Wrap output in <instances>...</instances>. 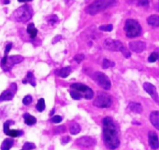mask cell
Returning a JSON list of instances; mask_svg holds the SVG:
<instances>
[{
    "mask_svg": "<svg viewBox=\"0 0 159 150\" xmlns=\"http://www.w3.org/2000/svg\"><path fill=\"white\" fill-rule=\"evenodd\" d=\"M36 148V146L34 144V143H26L23 146V150H32Z\"/></svg>",
    "mask_w": 159,
    "mask_h": 150,
    "instance_id": "836d02e7",
    "label": "cell"
},
{
    "mask_svg": "<svg viewBox=\"0 0 159 150\" xmlns=\"http://www.w3.org/2000/svg\"><path fill=\"white\" fill-rule=\"evenodd\" d=\"M129 107H130V109L131 110V111L134 112V113L141 114V112L143 111L142 106H141V104H139V103H134V102L130 103V104H129Z\"/></svg>",
    "mask_w": 159,
    "mask_h": 150,
    "instance_id": "9a60e30c",
    "label": "cell"
},
{
    "mask_svg": "<svg viewBox=\"0 0 159 150\" xmlns=\"http://www.w3.org/2000/svg\"><path fill=\"white\" fill-rule=\"evenodd\" d=\"M115 63L113 62H111V61L108 60V59H104L103 63H102V67L105 69H107L110 67H114Z\"/></svg>",
    "mask_w": 159,
    "mask_h": 150,
    "instance_id": "484cf974",
    "label": "cell"
},
{
    "mask_svg": "<svg viewBox=\"0 0 159 150\" xmlns=\"http://www.w3.org/2000/svg\"><path fill=\"white\" fill-rule=\"evenodd\" d=\"M12 43H9L7 45H6V49H5V56H8V54H9V52L10 51L11 48H12Z\"/></svg>",
    "mask_w": 159,
    "mask_h": 150,
    "instance_id": "ab89813d",
    "label": "cell"
},
{
    "mask_svg": "<svg viewBox=\"0 0 159 150\" xmlns=\"http://www.w3.org/2000/svg\"><path fill=\"white\" fill-rule=\"evenodd\" d=\"M156 9H157V10L159 11V3H158V4H157V6H156Z\"/></svg>",
    "mask_w": 159,
    "mask_h": 150,
    "instance_id": "c3c4849f",
    "label": "cell"
},
{
    "mask_svg": "<svg viewBox=\"0 0 159 150\" xmlns=\"http://www.w3.org/2000/svg\"><path fill=\"white\" fill-rule=\"evenodd\" d=\"M156 52L158 53V59H159V48H158V50H157V51H156Z\"/></svg>",
    "mask_w": 159,
    "mask_h": 150,
    "instance_id": "681fc988",
    "label": "cell"
},
{
    "mask_svg": "<svg viewBox=\"0 0 159 150\" xmlns=\"http://www.w3.org/2000/svg\"><path fill=\"white\" fill-rule=\"evenodd\" d=\"M127 2L140 6H148L149 5V0H127Z\"/></svg>",
    "mask_w": 159,
    "mask_h": 150,
    "instance_id": "603a6c76",
    "label": "cell"
},
{
    "mask_svg": "<svg viewBox=\"0 0 159 150\" xmlns=\"http://www.w3.org/2000/svg\"><path fill=\"white\" fill-rule=\"evenodd\" d=\"M8 62V56H4V57L2 59V66H4V65H6V63H7Z\"/></svg>",
    "mask_w": 159,
    "mask_h": 150,
    "instance_id": "b9f144b4",
    "label": "cell"
},
{
    "mask_svg": "<svg viewBox=\"0 0 159 150\" xmlns=\"http://www.w3.org/2000/svg\"><path fill=\"white\" fill-rule=\"evenodd\" d=\"M133 124H138V125H139V124H141L139 122H138V121H133Z\"/></svg>",
    "mask_w": 159,
    "mask_h": 150,
    "instance_id": "7dc6e473",
    "label": "cell"
},
{
    "mask_svg": "<svg viewBox=\"0 0 159 150\" xmlns=\"http://www.w3.org/2000/svg\"><path fill=\"white\" fill-rule=\"evenodd\" d=\"M93 96H94V92H93V90H92L91 88H89L86 92H85V98L86 100H91L93 99Z\"/></svg>",
    "mask_w": 159,
    "mask_h": 150,
    "instance_id": "4dcf8cb0",
    "label": "cell"
},
{
    "mask_svg": "<svg viewBox=\"0 0 159 150\" xmlns=\"http://www.w3.org/2000/svg\"><path fill=\"white\" fill-rule=\"evenodd\" d=\"M23 118L25 120V123H26L27 125H34V124H36L37 122V119H36L35 117L32 116L30 114L26 113L23 115Z\"/></svg>",
    "mask_w": 159,
    "mask_h": 150,
    "instance_id": "ac0fdd59",
    "label": "cell"
},
{
    "mask_svg": "<svg viewBox=\"0 0 159 150\" xmlns=\"http://www.w3.org/2000/svg\"><path fill=\"white\" fill-rule=\"evenodd\" d=\"M104 48L110 51H120L124 49V46L120 40H113V39L107 38L105 40L103 44Z\"/></svg>",
    "mask_w": 159,
    "mask_h": 150,
    "instance_id": "52a82bcc",
    "label": "cell"
},
{
    "mask_svg": "<svg viewBox=\"0 0 159 150\" xmlns=\"http://www.w3.org/2000/svg\"><path fill=\"white\" fill-rule=\"evenodd\" d=\"M71 141V138H70L69 136H65V137H63L61 139V143L62 144H67L68 143H69V142Z\"/></svg>",
    "mask_w": 159,
    "mask_h": 150,
    "instance_id": "60d3db41",
    "label": "cell"
},
{
    "mask_svg": "<svg viewBox=\"0 0 159 150\" xmlns=\"http://www.w3.org/2000/svg\"><path fill=\"white\" fill-rule=\"evenodd\" d=\"M70 132H71V135H78L79 132H81V127L78 123L76 122H72L70 125Z\"/></svg>",
    "mask_w": 159,
    "mask_h": 150,
    "instance_id": "44dd1931",
    "label": "cell"
},
{
    "mask_svg": "<svg viewBox=\"0 0 159 150\" xmlns=\"http://www.w3.org/2000/svg\"><path fill=\"white\" fill-rule=\"evenodd\" d=\"M113 26L112 24H107V25H102L99 26V30L102 31H107V32H110L113 30Z\"/></svg>",
    "mask_w": 159,
    "mask_h": 150,
    "instance_id": "83f0119b",
    "label": "cell"
},
{
    "mask_svg": "<svg viewBox=\"0 0 159 150\" xmlns=\"http://www.w3.org/2000/svg\"><path fill=\"white\" fill-rule=\"evenodd\" d=\"M148 142L152 149L156 150L159 148L158 137L155 132H150L148 133Z\"/></svg>",
    "mask_w": 159,
    "mask_h": 150,
    "instance_id": "7c38bea8",
    "label": "cell"
},
{
    "mask_svg": "<svg viewBox=\"0 0 159 150\" xmlns=\"http://www.w3.org/2000/svg\"><path fill=\"white\" fill-rule=\"evenodd\" d=\"M14 141L11 138H6L3 141V143H2L1 146V149L2 150H9L12 148V146H13Z\"/></svg>",
    "mask_w": 159,
    "mask_h": 150,
    "instance_id": "ffe728a7",
    "label": "cell"
},
{
    "mask_svg": "<svg viewBox=\"0 0 159 150\" xmlns=\"http://www.w3.org/2000/svg\"><path fill=\"white\" fill-rule=\"evenodd\" d=\"M48 21L49 23L54 25L58 22V18H57V16L56 15H51L50 16L49 18L48 19Z\"/></svg>",
    "mask_w": 159,
    "mask_h": 150,
    "instance_id": "1f68e13d",
    "label": "cell"
},
{
    "mask_svg": "<svg viewBox=\"0 0 159 150\" xmlns=\"http://www.w3.org/2000/svg\"><path fill=\"white\" fill-rule=\"evenodd\" d=\"M22 150H23V149H22Z\"/></svg>",
    "mask_w": 159,
    "mask_h": 150,
    "instance_id": "816d5d0a",
    "label": "cell"
},
{
    "mask_svg": "<svg viewBox=\"0 0 159 150\" xmlns=\"http://www.w3.org/2000/svg\"><path fill=\"white\" fill-rule=\"evenodd\" d=\"M121 53L124 54V56L126 58V59H129V58H130V56H131V54H130V51H129L127 48H126L125 47H124V49L121 51Z\"/></svg>",
    "mask_w": 159,
    "mask_h": 150,
    "instance_id": "f35d334b",
    "label": "cell"
},
{
    "mask_svg": "<svg viewBox=\"0 0 159 150\" xmlns=\"http://www.w3.org/2000/svg\"><path fill=\"white\" fill-rule=\"evenodd\" d=\"M66 132V128L65 126L61 125V126H58V127L55 128L54 129V132L56 134H61V133H64V132Z\"/></svg>",
    "mask_w": 159,
    "mask_h": 150,
    "instance_id": "d590c367",
    "label": "cell"
},
{
    "mask_svg": "<svg viewBox=\"0 0 159 150\" xmlns=\"http://www.w3.org/2000/svg\"><path fill=\"white\" fill-rule=\"evenodd\" d=\"M14 124V122L12 121H7L4 123V126H3L4 128H3V129H4V133L6 134V135L8 133V132H9V126H10L11 124Z\"/></svg>",
    "mask_w": 159,
    "mask_h": 150,
    "instance_id": "d6a6232c",
    "label": "cell"
},
{
    "mask_svg": "<svg viewBox=\"0 0 159 150\" xmlns=\"http://www.w3.org/2000/svg\"><path fill=\"white\" fill-rule=\"evenodd\" d=\"M31 102H32V96L30 95H27L23 99V104L24 105H29Z\"/></svg>",
    "mask_w": 159,
    "mask_h": 150,
    "instance_id": "74e56055",
    "label": "cell"
},
{
    "mask_svg": "<svg viewBox=\"0 0 159 150\" xmlns=\"http://www.w3.org/2000/svg\"><path fill=\"white\" fill-rule=\"evenodd\" d=\"M9 2H10L9 0H4V4H9Z\"/></svg>",
    "mask_w": 159,
    "mask_h": 150,
    "instance_id": "bcb514c9",
    "label": "cell"
},
{
    "mask_svg": "<svg viewBox=\"0 0 159 150\" xmlns=\"http://www.w3.org/2000/svg\"><path fill=\"white\" fill-rule=\"evenodd\" d=\"M45 107H46V106H45L44 99L40 98V99L38 101V102H37V106H36V108H37V110H38L39 112H43V110H44Z\"/></svg>",
    "mask_w": 159,
    "mask_h": 150,
    "instance_id": "cb8c5ba5",
    "label": "cell"
},
{
    "mask_svg": "<svg viewBox=\"0 0 159 150\" xmlns=\"http://www.w3.org/2000/svg\"><path fill=\"white\" fill-rule=\"evenodd\" d=\"M112 104H113L112 97L110 95L105 93H99L93 101L94 106L99 107V108H108V107H111Z\"/></svg>",
    "mask_w": 159,
    "mask_h": 150,
    "instance_id": "5b68a950",
    "label": "cell"
},
{
    "mask_svg": "<svg viewBox=\"0 0 159 150\" xmlns=\"http://www.w3.org/2000/svg\"><path fill=\"white\" fill-rule=\"evenodd\" d=\"M147 22L149 25L152 26H159V16L158 15H152L147 19Z\"/></svg>",
    "mask_w": 159,
    "mask_h": 150,
    "instance_id": "2e32d148",
    "label": "cell"
},
{
    "mask_svg": "<svg viewBox=\"0 0 159 150\" xmlns=\"http://www.w3.org/2000/svg\"><path fill=\"white\" fill-rule=\"evenodd\" d=\"M150 121L155 129L159 130V111H153L151 113Z\"/></svg>",
    "mask_w": 159,
    "mask_h": 150,
    "instance_id": "4fadbf2b",
    "label": "cell"
},
{
    "mask_svg": "<svg viewBox=\"0 0 159 150\" xmlns=\"http://www.w3.org/2000/svg\"><path fill=\"white\" fill-rule=\"evenodd\" d=\"M26 79H27L28 82L33 86V87H35L36 86V82H35V79H34V76L33 75L32 73L29 72L27 73V76H26Z\"/></svg>",
    "mask_w": 159,
    "mask_h": 150,
    "instance_id": "4316f807",
    "label": "cell"
},
{
    "mask_svg": "<svg viewBox=\"0 0 159 150\" xmlns=\"http://www.w3.org/2000/svg\"><path fill=\"white\" fill-rule=\"evenodd\" d=\"M70 95H71V98L75 101H79V100L82 99V95L76 91H71L70 92Z\"/></svg>",
    "mask_w": 159,
    "mask_h": 150,
    "instance_id": "f1b7e54d",
    "label": "cell"
},
{
    "mask_svg": "<svg viewBox=\"0 0 159 150\" xmlns=\"http://www.w3.org/2000/svg\"><path fill=\"white\" fill-rule=\"evenodd\" d=\"M57 73V75H58V76H61V77L66 78V77H68L70 74H71V68L70 66L64 67V68H62L61 69L58 70Z\"/></svg>",
    "mask_w": 159,
    "mask_h": 150,
    "instance_id": "e0dca14e",
    "label": "cell"
},
{
    "mask_svg": "<svg viewBox=\"0 0 159 150\" xmlns=\"http://www.w3.org/2000/svg\"><path fill=\"white\" fill-rule=\"evenodd\" d=\"M94 79H96L97 83L102 87V89L106 90H109L111 88V82L110 79L106 76L103 73L97 72L94 74Z\"/></svg>",
    "mask_w": 159,
    "mask_h": 150,
    "instance_id": "8992f818",
    "label": "cell"
},
{
    "mask_svg": "<svg viewBox=\"0 0 159 150\" xmlns=\"http://www.w3.org/2000/svg\"><path fill=\"white\" fill-rule=\"evenodd\" d=\"M129 48L134 52L141 53L145 50L146 44L141 40H134L129 43Z\"/></svg>",
    "mask_w": 159,
    "mask_h": 150,
    "instance_id": "30bf717a",
    "label": "cell"
},
{
    "mask_svg": "<svg viewBox=\"0 0 159 150\" xmlns=\"http://www.w3.org/2000/svg\"><path fill=\"white\" fill-rule=\"evenodd\" d=\"M85 59V55L83 54H78L74 57V60L77 63H81Z\"/></svg>",
    "mask_w": 159,
    "mask_h": 150,
    "instance_id": "e575fe53",
    "label": "cell"
},
{
    "mask_svg": "<svg viewBox=\"0 0 159 150\" xmlns=\"http://www.w3.org/2000/svg\"><path fill=\"white\" fill-rule=\"evenodd\" d=\"M68 1H70V0H65V2H66V3H67V2H68Z\"/></svg>",
    "mask_w": 159,
    "mask_h": 150,
    "instance_id": "f907efd6",
    "label": "cell"
},
{
    "mask_svg": "<svg viewBox=\"0 0 159 150\" xmlns=\"http://www.w3.org/2000/svg\"><path fill=\"white\" fill-rule=\"evenodd\" d=\"M23 57L21 55H13L10 56L9 58H8V62L6 63V65L4 66H2V68L4 69V71H9L12 68V65H16V64H19L20 62H22L23 61Z\"/></svg>",
    "mask_w": 159,
    "mask_h": 150,
    "instance_id": "9c48e42d",
    "label": "cell"
},
{
    "mask_svg": "<svg viewBox=\"0 0 159 150\" xmlns=\"http://www.w3.org/2000/svg\"><path fill=\"white\" fill-rule=\"evenodd\" d=\"M71 88L74 89V90H78V91H80V92H82V93H85V92L89 89V87L82 83H73L71 85Z\"/></svg>",
    "mask_w": 159,
    "mask_h": 150,
    "instance_id": "d6986e66",
    "label": "cell"
},
{
    "mask_svg": "<svg viewBox=\"0 0 159 150\" xmlns=\"http://www.w3.org/2000/svg\"><path fill=\"white\" fill-rule=\"evenodd\" d=\"M143 87H144V90L152 96V99H153L155 102L159 104V96L158 93H157L156 87H155L153 84L150 83V82H144Z\"/></svg>",
    "mask_w": 159,
    "mask_h": 150,
    "instance_id": "ba28073f",
    "label": "cell"
},
{
    "mask_svg": "<svg viewBox=\"0 0 159 150\" xmlns=\"http://www.w3.org/2000/svg\"><path fill=\"white\" fill-rule=\"evenodd\" d=\"M158 59V54L156 51H155V52H152V54H150V56H149L148 60L149 62H156Z\"/></svg>",
    "mask_w": 159,
    "mask_h": 150,
    "instance_id": "f546056e",
    "label": "cell"
},
{
    "mask_svg": "<svg viewBox=\"0 0 159 150\" xmlns=\"http://www.w3.org/2000/svg\"><path fill=\"white\" fill-rule=\"evenodd\" d=\"M62 121V118L59 115H54L52 118H51V122L54 123V124H57V123H60Z\"/></svg>",
    "mask_w": 159,
    "mask_h": 150,
    "instance_id": "8d00e7d4",
    "label": "cell"
},
{
    "mask_svg": "<svg viewBox=\"0 0 159 150\" xmlns=\"http://www.w3.org/2000/svg\"><path fill=\"white\" fill-rule=\"evenodd\" d=\"M14 96V93L11 90H7L0 95V101H11Z\"/></svg>",
    "mask_w": 159,
    "mask_h": 150,
    "instance_id": "5bb4252c",
    "label": "cell"
},
{
    "mask_svg": "<svg viewBox=\"0 0 159 150\" xmlns=\"http://www.w3.org/2000/svg\"><path fill=\"white\" fill-rule=\"evenodd\" d=\"M76 143H77V145H79V146L89 148L92 147V146H94L95 145H96V141L95 138H92V137L84 136L80 138H78L77 141H76Z\"/></svg>",
    "mask_w": 159,
    "mask_h": 150,
    "instance_id": "8fae6325",
    "label": "cell"
},
{
    "mask_svg": "<svg viewBox=\"0 0 159 150\" xmlns=\"http://www.w3.org/2000/svg\"><path fill=\"white\" fill-rule=\"evenodd\" d=\"M116 0H95L85 9V12L89 15L94 16L107 8L113 6Z\"/></svg>",
    "mask_w": 159,
    "mask_h": 150,
    "instance_id": "7a4b0ae2",
    "label": "cell"
},
{
    "mask_svg": "<svg viewBox=\"0 0 159 150\" xmlns=\"http://www.w3.org/2000/svg\"><path fill=\"white\" fill-rule=\"evenodd\" d=\"M27 30V33L30 34V38H35L36 36H37V28H35L34 23H30V24L28 25L27 30Z\"/></svg>",
    "mask_w": 159,
    "mask_h": 150,
    "instance_id": "7402d4cb",
    "label": "cell"
},
{
    "mask_svg": "<svg viewBox=\"0 0 159 150\" xmlns=\"http://www.w3.org/2000/svg\"><path fill=\"white\" fill-rule=\"evenodd\" d=\"M54 111H55V109H52V110H51V113H50V116H53V115H54Z\"/></svg>",
    "mask_w": 159,
    "mask_h": 150,
    "instance_id": "ee69618b",
    "label": "cell"
},
{
    "mask_svg": "<svg viewBox=\"0 0 159 150\" xmlns=\"http://www.w3.org/2000/svg\"><path fill=\"white\" fill-rule=\"evenodd\" d=\"M124 30H125L126 36L130 38L138 37L141 34L142 29L137 20L133 19H128L126 20L125 26H124Z\"/></svg>",
    "mask_w": 159,
    "mask_h": 150,
    "instance_id": "3957f363",
    "label": "cell"
},
{
    "mask_svg": "<svg viewBox=\"0 0 159 150\" xmlns=\"http://www.w3.org/2000/svg\"><path fill=\"white\" fill-rule=\"evenodd\" d=\"M102 124H103L104 143L106 146L110 150L117 149L120 142L113 119L111 117H106L102 119Z\"/></svg>",
    "mask_w": 159,
    "mask_h": 150,
    "instance_id": "6da1fadb",
    "label": "cell"
},
{
    "mask_svg": "<svg viewBox=\"0 0 159 150\" xmlns=\"http://www.w3.org/2000/svg\"><path fill=\"white\" fill-rule=\"evenodd\" d=\"M33 15V9L28 5H24V6H20V8L15 10L13 12L14 20H16L18 22H21V23H26V22L29 21L30 18L32 17Z\"/></svg>",
    "mask_w": 159,
    "mask_h": 150,
    "instance_id": "277c9868",
    "label": "cell"
},
{
    "mask_svg": "<svg viewBox=\"0 0 159 150\" xmlns=\"http://www.w3.org/2000/svg\"><path fill=\"white\" fill-rule=\"evenodd\" d=\"M23 134V132L22 131H17V130H9L6 135H9V136L12 137V138H16V137L21 136Z\"/></svg>",
    "mask_w": 159,
    "mask_h": 150,
    "instance_id": "d4e9b609",
    "label": "cell"
},
{
    "mask_svg": "<svg viewBox=\"0 0 159 150\" xmlns=\"http://www.w3.org/2000/svg\"><path fill=\"white\" fill-rule=\"evenodd\" d=\"M61 35L55 36V37H54V38L53 39L52 44H56V43H57V42H58L59 40H61Z\"/></svg>",
    "mask_w": 159,
    "mask_h": 150,
    "instance_id": "7bdbcfd3",
    "label": "cell"
},
{
    "mask_svg": "<svg viewBox=\"0 0 159 150\" xmlns=\"http://www.w3.org/2000/svg\"><path fill=\"white\" fill-rule=\"evenodd\" d=\"M18 1L20 2H30L32 0H18Z\"/></svg>",
    "mask_w": 159,
    "mask_h": 150,
    "instance_id": "f6af8a7d",
    "label": "cell"
}]
</instances>
